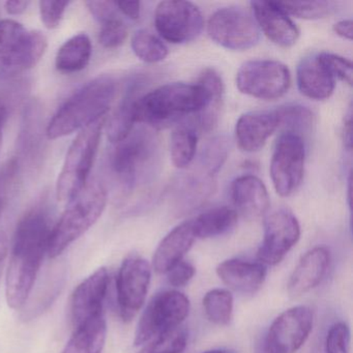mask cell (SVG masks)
Segmentation results:
<instances>
[{"mask_svg":"<svg viewBox=\"0 0 353 353\" xmlns=\"http://www.w3.org/2000/svg\"><path fill=\"white\" fill-rule=\"evenodd\" d=\"M52 228L44 206L32 208L18 223L6 279V296L12 309L23 307L30 297L48 254Z\"/></svg>","mask_w":353,"mask_h":353,"instance_id":"cell-1","label":"cell"},{"mask_svg":"<svg viewBox=\"0 0 353 353\" xmlns=\"http://www.w3.org/2000/svg\"><path fill=\"white\" fill-rule=\"evenodd\" d=\"M208 94L199 83L173 82L159 86L139 97L135 103V121L154 129L179 123L190 114H197L205 107Z\"/></svg>","mask_w":353,"mask_h":353,"instance_id":"cell-2","label":"cell"},{"mask_svg":"<svg viewBox=\"0 0 353 353\" xmlns=\"http://www.w3.org/2000/svg\"><path fill=\"white\" fill-rule=\"evenodd\" d=\"M117 92V83L109 76H100L78 90L59 109L46 130L55 140L81 131L106 117Z\"/></svg>","mask_w":353,"mask_h":353,"instance_id":"cell-3","label":"cell"},{"mask_svg":"<svg viewBox=\"0 0 353 353\" xmlns=\"http://www.w3.org/2000/svg\"><path fill=\"white\" fill-rule=\"evenodd\" d=\"M107 198L104 185L100 181H92L68 202L67 208L51 231L49 257L61 256L98 222L106 208Z\"/></svg>","mask_w":353,"mask_h":353,"instance_id":"cell-4","label":"cell"},{"mask_svg":"<svg viewBox=\"0 0 353 353\" xmlns=\"http://www.w3.org/2000/svg\"><path fill=\"white\" fill-rule=\"evenodd\" d=\"M106 117L79 132L68 150L57 183V197L69 202L88 185L94 166Z\"/></svg>","mask_w":353,"mask_h":353,"instance_id":"cell-5","label":"cell"},{"mask_svg":"<svg viewBox=\"0 0 353 353\" xmlns=\"http://www.w3.org/2000/svg\"><path fill=\"white\" fill-rule=\"evenodd\" d=\"M47 38L14 20L0 21V69L20 73L34 68L46 52Z\"/></svg>","mask_w":353,"mask_h":353,"instance_id":"cell-6","label":"cell"},{"mask_svg":"<svg viewBox=\"0 0 353 353\" xmlns=\"http://www.w3.org/2000/svg\"><path fill=\"white\" fill-rule=\"evenodd\" d=\"M190 301L177 290L158 293L144 310L135 332L134 344H148L162 334L179 327L190 313Z\"/></svg>","mask_w":353,"mask_h":353,"instance_id":"cell-7","label":"cell"},{"mask_svg":"<svg viewBox=\"0 0 353 353\" xmlns=\"http://www.w3.org/2000/svg\"><path fill=\"white\" fill-rule=\"evenodd\" d=\"M291 75L284 63L272 59H256L243 63L236 74L241 94L259 100L282 98L290 88Z\"/></svg>","mask_w":353,"mask_h":353,"instance_id":"cell-8","label":"cell"},{"mask_svg":"<svg viewBox=\"0 0 353 353\" xmlns=\"http://www.w3.org/2000/svg\"><path fill=\"white\" fill-rule=\"evenodd\" d=\"M208 34L219 46L232 51H245L259 43V28L252 14L241 8H222L210 16Z\"/></svg>","mask_w":353,"mask_h":353,"instance_id":"cell-9","label":"cell"},{"mask_svg":"<svg viewBox=\"0 0 353 353\" xmlns=\"http://www.w3.org/2000/svg\"><path fill=\"white\" fill-rule=\"evenodd\" d=\"M305 146L303 138L283 132L276 140L270 161V179L282 197L292 195L303 179Z\"/></svg>","mask_w":353,"mask_h":353,"instance_id":"cell-10","label":"cell"},{"mask_svg":"<svg viewBox=\"0 0 353 353\" xmlns=\"http://www.w3.org/2000/svg\"><path fill=\"white\" fill-rule=\"evenodd\" d=\"M154 26L167 42L185 44L201 34L204 19L199 8L193 3L167 0L157 6Z\"/></svg>","mask_w":353,"mask_h":353,"instance_id":"cell-11","label":"cell"},{"mask_svg":"<svg viewBox=\"0 0 353 353\" xmlns=\"http://www.w3.org/2000/svg\"><path fill=\"white\" fill-rule=\"evenodd\" d=\"M152 280V265L137 254L128 256L117 276V297L123 321L133 320L142 309Z\"/></svg>","mask_w":353,"mask_h":353,"instance_id":"cell-12","label":"cell"},{"mask_svg":"<svg viewBox=\"0 0 353 353\" xmlns=\"http://www.w3.org/2000/svg\"><path fill=\"white\" fill-rule=\"evenodd\" d=\"M314 313L307 305H296L283 312L274 319L262 339L272 353H295L313 330Z\"/></svg>","mask_w":353,"mask_h":353,"instance_id":"cell-13","label":"cell"},{"mask_svg":"<svg viewBox=\"0 0 353 353\" xmlns=\"http://www.w3.org/2000/svg\"><path fill=\"white\" fill-rule=\"evenodd\" d=\"M301 237V225L296 216L286 210H276L264 221L263 241L257 252L258 261L264 265H276L296 245Z\"/></svg>","mask_w":353,"mask_h":353,"instance_id":"cell-14","label":"cell"},{"mask_svg":"<svg viewBox=\"0 0 353 353\" xmlns=\"http://www.w3.org/2000/svg\"><path fill=\"white\" fill-rule=\"evenodd\" d=\"M152 138L146 132H132L123 141L115 144L110 166L125 185H133L138 170L150 160L154 150Z\"/></svg>","mask_w":353,"mask_h":353,"instance_id":"cell-15","label":"cell"},{"mask_svg":"<svg viewBox=\"0 0 353 353\" xmlns=\"http://www.w3.org/2000/svg\"><path fill=\"white\" fill-rule=\"evenodd\" d=\"M110 276L106 268L98 270L78 285L71 301L72 321L77 327L86 320L104 313Z\"/></svg>","mask_w":353,"mask_h":353,"instance_id":"cell-16","label":"cell"},{"mask_svg":"<svg viewBox=\"0 0 353 353\" xmlns=\"http://www.w3.org/2000/svg\"><path fill=\"white\" fill-rule=\"evenodd\" d=\"M251 9L260 32H263L270 42L283 48L296 44L299 28L276 1H252Z\"/></svg>","mask_w":353,"mask_h":353,"instance_id":"cell-17","label":"cell"},{"mask_svg":"<svg viewBox=\"0 0 353 353\" xmlns=\"http://www.w3.org/2000/svg\"><path fill=\"white\" fill-rule=\"evenodd\" d=\"M278 128L274 110L245 113L235 125L237 145L245 152H259Z\"/></svg>","mask_w":353,"mask_h":353,"instance_id":"cell-18","label":"cell"},{"mask_svg":"<svg viewBox=\"0 0 353 353\" xmlns=\"http://www.w3.org/2000/svg\"><path fill=\"white\" fill-rule=\"evenodd\" d=\"M330 253L325 247H316L307 251L295 266L287 289L291 296L296 297L317 287L327 274Z\"/></svg>","mask_w":353,"mask_h":353,"instance_id":"cell-19","label":"cell"},{"mask_svg":"<svg viewBox=\"0 0 353 353\" xmlns=\"http://www.w3.org/2000/svg\"><path fill=\"white\" fill-rule=\"evenodd\" d=\"M231 198L237 214L248 219L265 216L270 201L268 189L261 179L255 175L237 177L231 185Z\"/></svg>","mask_w":353,"mask_h":353,"instance_id":"cell-20","label":"cell"},{"mask_svg":"<svg viewBox=\"0 0 353 353\" xmlns=\"http://www.w3.org/2000/svg\"><path fill=\"white\" fill-rule=\"evenodd\" d=\"M266 272V266L261 262L239 258L225 260L216 268V274L224 284L245 294H253L261 288Z\"/></svg>","mask_w":353,"mask_h":353,"instance_id":"cell-21","label":"cell"},{"mask_svg":"<svg viewBox=\"0 0 353 353\" xmlns=\"http://www.w3.org/2000/svg\"><path fill=\"white\" fill-rule=\"evenodd\" d=\"M195 239L191 220L177 225L159 243L152 258V268L158 274H167L173 266L183 261Z\"/></svg>","mask_w":353,"mask_h":353,"instance_id":"cell-22","label":"cell"},{"mask_svg":"<svg viewBox=\"0 0 353 353\" xmlns=\"http://www.w3.org/2000/svg\"><path fill=\"white\" fill-rule=\"evenodd\" d=\"M296 82L301 94L314 101L330 98L336 85V80L320 63L318 55L305 57L299 63Z\"/></svg>","mask_w":353,"mask_h":353,"instance_id":"cell-23","label":"cell"},{"mask_svg":"<svg viewBox=\"0 0 353 353\" xmlns=\"http://www.w3.org/2000/svg\"><path fill=\"white\" fill-rule=\"evenodd\" d=\"M198 83L208 94L205 107L196 114L198 127L201 131L210 132L216 127L220 119L224 102V82L218 72L214 69H206L200 75Z\"/></svg>","mask_w":353,"mask_h":353,"instance_id":"cell-24","label":"cell"},{"mask_svg":"<svg viewBox=\"0 0 353 353\" xmlns=\"http://www.w3.org/2000/svg\"><path fill=\"white\" fill-rule=\"evenodd\" d=\"M106 334L105 314L94 316L75 327L63 353H102Z\"/></svg>","mask_w":353,"mask_h":353,"instance_id":"cell-25","label":"cell"},{"mask_svg":"<svg viewBox=\"0 0 353 353\" xmlns=\"http://www.w3.org/2000/svg\"><path fill=\"white\" fill-rule=\"evenodd\" d=\"M239 214L229 206H218L200 214L192 221L196 239H212L221 236L234 228Z\"/></svg>","mask_w":353,"mask_h":353,"instance_id":"cell-26","label":"cell"},{"mask_svg":"<svg viewBox=\"0 0 353 353\" xmlns=\"http://www.w3.org/2000/svg\"><path fill=\"white\" fill-rule=\"evenodd\" d=\"M92 45L86 34H76L59 48L55 65L63 73H76L88 67L92 57Z\"/></svg>","mask_w":353,"mask_h":353,"instance_id":"cell-27","label":"cell"},{"mask_svg":"<svg viewBox=\"0 0 353 353\" xmlns=\"http://www.w3.org/2000/svg\"><path fill=\"white\" fill-rule=\"evenodd\" d=\"M137 84H134L128 90L121 104L109 119L106 125L107 136L113 144L123 141L133 132L135 125V103L137 101Z\"/></svg>","mask_w":353,"mask_h":353,"instance_id":"cell-28","label":"cell"},{"mask_svg":"<svg viewBox=\"0 0 353 353\" xmlns=\"http://www.w3.org/2000/svg\"><path fill=\"white\" fill-rule=\"evenodd\" d=\"M214 191V176L210 174L188 175L177 190L176 203L179 210H194L201 205Z\"/></svg>","mask_w":353,"mask_h":353,"instance_id":"cell-29","label":"cell"},{"mask_svg":"<svg viewBox=\"0 0 353 353\" xmlns=\"http://www.w3.org/2000/svg\"><path fill=\"white\" fill-rule=\"evenodd\" d=\"M198 135L189 125H177L170 137V156L173 165L185 169L192 164L197 152Z\"/></svg>","mask_w":353,"mask_h":353,"instance_id":"cell-30","label":"cell"},{"mask_svg":"<svg viewBox=\"0 0 353 353\" xmlns=\"http://www.w3.org/2000/svg\"><path fill=\"white\" fill-rule=\"evenodd\" d=\"M274 111L278 117L279 128H284V132L295 134L301 138L311 132L314 115L307 107L290 104L279 107Z\"/></svg>","mask_w":353,"mask_h":353,"instance_id":"cell-31","label":"cell"},{"mask_svg":"<svg viewBox=\"0 0 353 353\" xmlns=\"http://www.w3.org/2000/svg\"><path fill=\"white\" fill-rule=\"evenodd\" d=\"M206 317L216 325L230 323L233 314V296L226 289L216 288L208 291L203 297Z\"/></svg>","mask_w":353,"mask_h":353,"instance_id":"cell-32","label":"cell"},{"mask_svg":"<svg viewBox=\"0 0 353 353\" xmlns=\"http://www.w3.org/2000/svg\"><path fill=\"white\" fill-rule=\"evenodd\" d=\"M131 46L136 57L144 63H160L168 57L169 51L165 43L146 30H140L134 34Z\"/></svg>","mask_w":353,"mask_h":353,"instance_id":"cell-33","label":"cell"},{"mask_svg":"<svg viewBox=\"0 0 353 353\" xmlns=\"http://www.w3.org/2000/svg\"><path fill=\"white\" fill-rule=\"evenodd\" d=\"M276 3L287 15L305 20L322 19L336 10V3L325 0L276 1Z\"/></svg>","mask_w":353,"mask_h":353,"instance_id":"cell-34","label":"cell"},{"mask_svg":"<svg viewBox=\"0 0 353 353\" xmlns=\"http://www.w3.org/2000/svg\"><path fill=\"white\" fill-rule=\"evenodd\" d=\"M187 330L179 327L154 339L140 353H183L188 346Z\"/></svg>","mask_w":353,"mask_h":353,"instance_id":"cell-35","label":"cell"},{"mask_svg":"<svg viewBox=\"0 0 353 353\" xmlns=\"http://www.w3.org/2000/svg\"><path fill=\"white\" fill-rule=\"evenodd\" d=\"M229 152L228 140L224 137H216L206 145L202 152V170L214 176L227 160Z\"/></svg>","mask_w":353,"mask_h":353,"instance_id":"cell-36","label":"cell"},{"mask_svg":"<svg viewBox=\"0 0 353 353\" xmlns=\"http://www.w3.org/2000/svg\"><path fill=\"white\" fill-rule=\"evenodd\" d=\"M317 55L320 63L334 80H341L349 86H352L353 65L350 59L334 53L322 52Z\"/></svg>","mask_w":353,"mask_h":353,"instance_id":"cell-37","label":"cell"},{"mask_svg":"<svg viewBox=\"0 0 353 353\" xmlns=\"http://www.w3.org/2000/svg\"><path fill=\"white\" fill-rule=\"evenodd\" d=\"M326 353H350V330L345 322L330 326L325 341Z\"/></svg>","mask_w":353,"mask_h":353,"instance_id":"cell-38","label":"cell"},{"mask_svg":"<svg viewBox=\"0 0 353 353\" xmlns=\"http://www.w3.org/2000/svg\"><path fill=\"white\" fill-rule=\"evenodd\" d=\"M127 37V26L119 18H117V19L102 24L99 41L104 48L115 49L119 48L125 43Z\"/></svg>","mask_w":353,"mask_h":353,"instance_id":"cell-39","label":"cell"},{"mask_svg":"<svg viewBox=\"0 0 353 353\" xmlns=\"http://www.w3.org/2000/svg\"><path fill=\"white\" fill-rule=\"evenodd\" d=\"M68 1H40L41 19L48 30H54L59 26L65 15V10L69 7Z\"/></svg>","mask_w":353,"mask_h":353,"instance_id":"cell-40","label":"cell"},{"mask_svg":"<svg viewBox=\"0 0 353 353\" xmlns=\"http://www.w3.org/2000/svg\"><path fill=\"white\" fill-rule=\"evenodd\" d=\"M85 5L94 19L98 20L101 24L119 18L117 3L114 1H88Z\"/></svg>","mask_w":353,"mask_h":353,"instance_id":"cell-41","label":"cell"},{"mask_svg":"<svg viewBox=\"0 0 353 353\" xmlns=\"http://www.w3.org/2000/svg\"><path fill=\"white\" fill-rule=\"evenodd\" d=\"M196 270L191 263L181 261L173 266L168 272V282L173 287H183L195 276Z\"/></svg>","mask_w":353,"mask_h":353,"instance_id":"cell-42","label":"cell"},{"mask_svg":"<svg viewBox=\"0 0 353 353\" xmlns=\"http://www.w3.org/2000/svg\"><path fill=\"white\" fill-rule=\"evenodd\" d=\"M117 3V10L129 19L138 20L141 14V3L139 1H119Z\"/></svg>","mask_w":353,"mask_h":353,"instance_id":"cell-43","label":"cell"},{"mask_svg":"<svg viewBox=\"0 0 353 353\" xmlns=\"http://www.w3.org/2000/svg\"><path fill=\"white\" fill-rule=\"evenodd\" d=\"M352 20L346 19L341 20V21L336 22L334 24V34L340 38L344 39V40L351 41L352 40Z\"/></svg>","mask_w":353,"mask_h":353,"instance_id":"cell-44","label":"cell"},{"mask_svg":"<svg viewBox=\"0 0 353 353\" xmlns=\"http://www.w3.org/2000/svg\"><path fill=\"white\" fill-rule=\"evenodd\" d=\"M343 140H344L345 148L351 150V148H352V111H351V107L345 117Z\"/></svg>","mask_w":353,"mask_h":353,"instance_id":"cell-45","label":"cell"},{"mask_svg":"<svg viewBox=\"0 0 353 353\" xmlns=\"http://www.w3.org/2000/svg\"><path fill=\"white\" fill-rule=\"evenodd\" d=\"M30 1H20V0H15V1H7L5 3L6 11L8 14L13 16L21 15L30 7Z\"/></svg>","mask_w":353,"mask_h":353,"instance_id":"cell-46","label":"cell"},{"mask_svg":"<svg viewBox=\"0 0 353 353\" xmlns=\"http://www.w3.org/2000/svg\"><path fill=\"white\" fill-rule=\"evenodd\" d=\"M8 251H9V241H8L7 235L3 231H0V280H1L3 268H5Z\"/></svg>","mask_w":353,"mask_h":353,"instance_id":"cell-47","label":"cell"},{"mask_svg":"<svg viewBox=\"0 0 353 353\" xmlns=\"http://www.w3.org/2000/svg\"><path fill=\"white\" fill-rule=\"evenodd\" d=\"M6 119H7V109L3 103L0 101V146L3 141V127H5Z\"/></svg>","mask_w":353,"mask_h":353,"instance_id":"cell-48","label":"cell"},{"mask_svg":"<svg viewBox=\"0 0 353 353\" xmlns=\"http://www.w3.org/2000/svg\"><path fill=\"white\" fill-rule=\"evenodd\" d=\"M256 353H272L266 348L265 345H264L263 341H260L259 344L257 345V349H256Z\"/></svg>","mask_w":353,"mask_h":353,"instance_id":"cell-49","label":"cell"},{"mask_svg":"<svg viewBox=\"0 0 353 353\" xmlns=\"http://www.w3.org/2000/svg\"><path fill=\"white\" fill-rule=\"evenodd\" d=\"M203 353H234L232 351L227 350V349H212V350L205 351Z\"/></svg>","mask_w":353,"mask_h":353,"instance_id":"cell-50","label":"cell"}]
</instances>
